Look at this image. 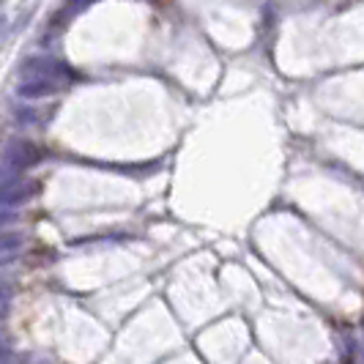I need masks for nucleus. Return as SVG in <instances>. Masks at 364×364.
<instances>
[{
  "label": "nucleus",
  "mask_w": 364,
  "mask_h": 364,
  "mask_svg": "<svg viewBox=\"0 0 364 364\" xmlns=\"http://www.w3.org/2000/svg\"><path fill=\"white\" fill-rule=\"evenodd\" d=\"M38 159H41V151L33 143H28V140H14L3 154V162H6L9 173H22V170L33 167Z\"/></svg>",
  "instance_id": "f257e3e1"
},
{
  "label": "nucleus",
  "mask_w": 364,
  "mask_h": 364,
  "mask_svg": "<svg viewBox=\"0 0 364 364\" xmlns=\"http://www.w3.org/2000/svg\"><path fill=\"white\" fill-rule=\"evenodd\" d=\"M91 3H96V0H66V17H72V14H77V11H82V9L91 6Z\"/></svg>",
  "instance_id": "423d86ee"
},
{
  "label": "nucleus",
  "mask_w": 364,
  "mask_h": 364,
  "mask_svg": "<svg viewBox=\"0 0 364 364\" xmlns=\"http://www.w3.org/2000/svg\"><path fill=\"white\" fill-rule=\"evenodd\" d=\"M9 356V340H6V334L0 331V362Z\"/></svg>",
  "instance_id": "6e6552de"
},
{
  "label": "nucleus",
  "mask_w": 364,
  "mask_h": 364,
  "mask_svg": "<svg viewBox=\"0 0 364 364\" xmlns=\"http://www.w3.org/2000/svg\"><path fill=\"white\" fill-rule=\"evenodd\" d=\"M19 72L25 74L28 80H55V77H74V72H69L66 63L55 60V58H28L22 63Z\"/></svg>",
  "instance_id": "f03ea898"
},
{
  "label": "nucleus",
  "mask_w": 364,
  "mask_h": 364,
  "mask_svg": "<svg viewBox=\"0 0 364 364\" xmlns=\"http://www.w3.org/2000/svg\"><path fill=\"white\" fill-rule=\"evenodd\" d=\"M3 22H6V19H3V17H0V25H3Z\"/></svg>",
  "instance_id": "9d476101"
},
{
  "label": "nucleus",
  "mask_w": 364,
  "mask_h": 364,
  "mask_svg": "<svg viewBox=\"0 0 364 364\" xmlns=\"http://www.w3.org/2000/svg\"><path fill=\"white\" fill-rule=\"evenodd\" d=\"M9 299H11V291H9L6 285H0V307H3V304H6Z\"/></svg>",
  "instance_id": "1a4fd4ad"
},
{
  "label": "nucleus",
  "mask_w": 364,
  "mask_h": 364,
  "mask_svg": "<svg viewBox=\"0 0 364 364\" xmlns=\"http://www.w3.org/2000/svg\"><path fill=\"white\" fill-rule=\"evenodd\" d=\"M41 189L38 181H9V183H0V208L6 205H22V203L33 200Z\"/></svg>",
  "instance_id": "7ed1b4c3"
},
{
  "label": "nucleus",
  "mask_w": 364,
  "mask_h": 364,
  "mask_svg": "<svg viewBox=\"0 0 364 364\" xmlns=\"http://www.w3.org/2000/svg\"><path fill=\"white\" fill-rule=\"evenodd\" d=\"M17 214H11V211H0V230H3V228H9V225H14V222H17Z\"/></svg>",
  "instance_id": "0eeeda50"
},
{
  "label": "nucleus",
  "mask_w": 364,
  "mask_h": 364,
  "mask_svg": "<svg viewBox=\"0 0 364 364\" xmlns=\"http://www.w3.org/2000/svg\"><path fill=\"white\" fill-rule=\"evenodd\" d=\"M58 91H60V82L58 80H25V82H19L17 96L33 102V99H50Z\"/></svg>",
  "instance_id": "20e7f679"
},
{
  "label": "nucleus",
  "mask_w": 364,
  "mask_h": 364,
  "mask_svg": "<svg viewBox=\"0 0 364 364\" xmlns=\"http://www.w3.org/2000/svg\"><path fill=\"white\" fill-rule=\"evenodd\" d=\"M22 247V236L19 233H0V257L11 255Z\"/></svg>",
  "instance_id": "39448f33"
}]
</instances>
